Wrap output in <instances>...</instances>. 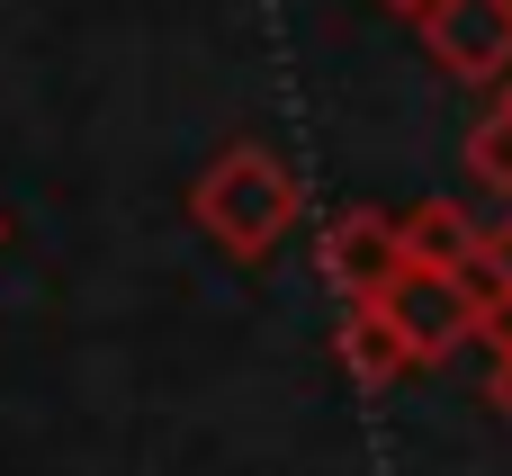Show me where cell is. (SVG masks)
<instances>
[{
    "label": "cell",
    "mask_w": 512,
    "mask_h": 476,
    "mask_svg": "<svg viewBox=\"0 0 512 476\" xmlns=\"http://www.w3.org/2000/svg\"><path fill=\"white\" fill-rule=\"evenodd\" d=\"M486 270L512 288V216H504V225H486Z\"/></svg>",
    "instance_id": "obj_8"
},
{
    "label": "cell",
    "mask_w": 512,
    "mask_h": 476,
    "mask_svg": "<svg viewBox=\"0 0 512 476\" xmlns=\"http://www.w3.org/2000/svg\"><path fill=\"white\" fill-rule=\"evenodd\" d=\"M0 243H9V216H0Z\"/></svg>",
    "instance_id": "obj_11"
},
{
    "label": "cell",
    "mask_w": 512,
    "mask_h": 476,
    "mask_svg": "<svg viewBox=\"0 0 512 476\" xmlns=\"http://www.w3.org/2000/svg\"><path fill=\"white\" fill-rule=\"evenodd\" d=\"M486 405H495V414H504V423H512V351H504V360H495V369H486Z\"/></svg>",
    "instance_id": "obj_9"
},
{
    "label": "cell",
    "mask_w": 512,
    "mask_h": 476,
    "mask_svg": "<svg viewBox=\"0 0 512 476\" xmlns=\"http://www.w3.org/2000/svg\"><path fill=\"white\" fill-rule=\"evenodd\" d=\"M333 360L351 369V387H396V378L414 369V342H405V324H396L387 306H342Z\"/></svg>",
    "instance_id": "obj_5"
},
{
    "label": "cell",
    "mask_w": 512,
    "mask_h": 476,
    "mask_svg": "<svg viewBox=\"0 0 512 476\" xmlns=\"http://www.w3.org/2000/svg\"><path fill=\"white\" fill-rule=\"evenodd\" d=\"M468 180L495 189V198H512V90L468 126Z\"/></svg>",
    "instance_id": "obj_7"
},
{
    "label": "cell",
    "mask_w": 512,
    "mask_h": 476,
    "mask_svg": "<svg viewBox=\"0 0 512 476\" xmlns=\"http://www.w3.org/2000/svg\"><path fill=\"white\" fill-rule=\"evenodd\" d=\"M378 9H396V18H423V9H432V0H378Z\"/></svg>",
    "instance_id": "obj_10"
},
{
    "label": "cell",
    "mask_w": 512,
    "mask_h": 476,
    "mask_svg": "<svg viewBox=\"0 0 512 476\" xmlns=\"http://www.w3.org/2000/svg\"><path fill=\"white\" fill-rule=\"evenodd\" d=\"M405 270H414L405 216H387V207H351V216L324 225V279L342 288V306H378Z\"/></svg>",
    "instance_id": "obj_3"
},
{
    "label": "cell",
    "mask_w": 512,
    "mask_h": 476,
    "mask_svg": "<svg viewBox=\"0 0 512 476\" xmlns=\"http://www.w3.org/2000/svg\"><path fill=\"white\" fill-rule=\"evenodd\" d=\"M414 36L450 81H504L512 72V0H432L414 18Z\"/></svg>",
    "instance_id": "obj_4"
},
{
    "label": "cell",
    "mask_w": 512,
    "mask_h": 476,
    "mask_svg": "<svg viewBox=\"0 0 512 476\" xmlns=\"http://www.w3.org/2000/svg\"><path fill=\"white\" fill-rule=\"evenodd\" d=\"M297 216H306V180H297V162L279 153V144H261V135H234L198 180H189V225L225 252V261H270L288 234H297Z\"/></svg>",
    "instance_id": "obj_1"
},
{
    "label": "cell",
    "mask_w": 512,
    "mask_h": 476,
    "mask_svg": "<svg viewBox=\"0 0 512 476\" xmlns=\"http://www.w3.org/2000/svg\"><path fill=\"white\" fill-rule=\"evenodd\" d=\"M405 243H414V261H432V270H477V261H486V225H477L459 198L405 207Z\"/></svg>",
    "instance_id": "obj_6"
},
{
    "label": "cell",
    "mask_w": 512,
    "mask_h": 476,
    "mask_svg": "<svg viewBox=\"0 0 512 476\" xmlns=\"http://www.w3.org/2000/svg\"><path fill=\"white\" fill-rule=\"evenodd\" d=\"M396 324H405V342H414V360H450L459 342H477V315H486V288L468 279V270H432V261H414L387 297H378Z\"/></svg>",
    "instance_id": "obj_2"
}]
</instances>
